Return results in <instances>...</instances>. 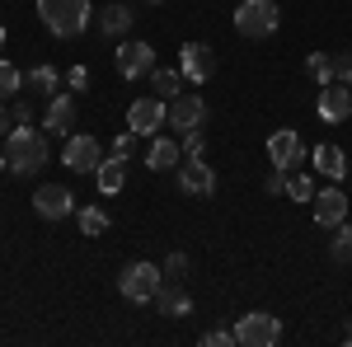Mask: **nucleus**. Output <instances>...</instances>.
Returning <instances> with one entry per match:
<instances>
[{"instance_id":"1a4fd4ad","label":"nucleus","mask_w":352,"mask_h":347,"mask_svg":"<svg viewBox=\"0 0 352 347\" xmlns=\"http://www.w3.org/2000/svg\"><path fill=\"white\" fill-rule=\"evenodd\" d=\"M315 113H320V122H329V127L348 122V117H352V85H338V80L320 85V99H315Z\"/></svg>"},{"instance_id":"58836bf2","label":"nucleus","mask_w":352,"mask_h":347,"mask_svg":"<svg viewBox=\"0 0 352 347\" xmlns=\"http://www.w3.org/2000/svg\"><path fill=\"white\" fill-rule=\"evenodd\" d=\"M348 347H352V315H348Z\"/></svg>"},{"instance_id":"ddd939ff","label":"nucleus","mask_w":352,"mask_h":347,"mask_svg":"<svg viewBox=\"0 0 352 347\" xmlns=\"http://www.w3.org/2000/svg\"><path fill=\"white\" fill-rule=\"evenodd\" d=\"M76 113H80V104H76V89L52 94V99H47V108H43V127H47L52 136H71V127H76Z\"/></svg>"},{"instance_id":"e433bc0d","label":"nucleus","mask_w":352,"mask_h":347,"mask_svg":"<svg viewBox=\"0 0 352 347\" xmlns=\"http://www.w3.org/2000/svg\"><path fill=\"white\" fill-rule=\"evenodd\" d=\"M10 132H14V113L0 104V136H10Z\"/></svg>"},{"instance_id":"7ed1b4c3","label":"nucleus","mask_w":352,"mask_h":347,"mask_svg":"<svg viewBox=\"0 0 352 347\" xmlns=\"http://www.w3.org/2000/svg\"><path fill=\"white\" fill-rule=\"evenodd\" d=\"M282 28V10H277V0H240V10H235V33L240 38H272Z\"/></svg>"},{"instance_id":"393cba45","label":"nucleus","mask_w":352,"mask_h":347,"mask_svg":"<svg viewBox=\"0 0 352 347\" xmlns=\"http://www.w3.org/2000/svg\"><path fill=\"white\" fill-rule=\"evenodd\" d=\"M146 80H151V89H160V99H174V94H184V89H179V85H184V71H160V66H155Z\"/></svg>"},{"instance_id":"412c9836","label":"nucleus","mask_w":352,"mask_h":347,"mask_svg":"<svg viewBox=\"0 0 352 347\" xmlns=\"http://www.w3.org/2000/svg\"><path fill=\"white\" fill-rule=\"evenodd\" d=\"M315 169L324 174V179H343L348 174V155H343V146H333V141H324V146H315Z\"/></svg>"},{"instance_id":"2f4dec72","label":"nucleus","mask_w":352,"mask_h":347,"mask_svg":"<svg viewBox=\"0 0 352 347\" xmlns=\"http://www.w3.org/2000/svg\"><path fill=\"white\" fill-rule=\"evenodd\" d=\"M202 343H207V347H230V343H235V328H207Z\"/></svg>"},{"instance_id":"f704fd0d","label":"nucleus","mask_w":352,"mask_h":347,"mask_svg":"<svg viewBox=\"0 0 352 347\" xmlns=\"http://www.w3.org/2000/svg\"><path fill=\"white\" fill-rule=\"evenodd\" d=\"M263 188H268V192H287V169H277V164H272V174L263 179Z\"/></svg>"},{"instance_id":"2eb2a0df","label":"nucleus","mask_w":352,"mask_h":347,"mask_svg":"<svg viewBox=\"0 0 352 347\" xmlns=\"http://www.w3.org/2000/svg\"><path fill=\"white\" fill-rule=\"evenodd\" d=\"M268 160L277 164V169H296V164L305 160V141H300L292 127H277V132L268 136Z\"/></svg>"},{"instance_id":"c9c22d12","label":"nucleus","mask_w":352,"mask_h":347,"mask_svg":"<svg viewBox=\"0 0 352 347\" xmlns=\"http://www.w3.org/2000/svg\"><path fill=\"white\" fill-rule=\"evenodd\" d=\"M10 113H14V122L24 127L28 117H33V104H28V99H14V108H10Z\"/></svg>"},{"instance_id":"4468645a","label":"nucleus","mask_w":352,"mask_h":347,"mask_svg":"<svg viewBox=\"0 0 352 347\" xmlns=\"http://www.w3.org/2000/svg\"><path fill=\"white\" fill-rule=\"evenodd\" d=\"M310 207H315V225H320V230H333V225L348 221V192H343V188H320Z\"/></svg>"},{"instance_id":"f8f14e48","label":"nucleus","mask_w":352,"mask_h":347,"mask_svg":"<svg viewBox=\"0 0 352 347\" xmlns=\"http://www.w3.org/2000/svg\"><path fill=\"white\" fill-rule=\"evenodd\" d=\"M179 188L188 192V197H212L217 192V169L207 164V155H197V160H184L179 169Z\"/></svg>"},{"instance_id":"7c9ffc66","label":"nucleus","mask_w":352,"mask_h":347,"mask_svg":"<svg viewBox=\"0 0 352 347\" xmlns=\"http://www.w3.org/2000/svg\"><path fill=\"white\" fill-rule=\"evenodd\" d=\"M333 80L352 85V52H333Z\"/></svg>"},{"instance_id":"a878e982","label":"nucleus","mask_w":352,"mask_h":347,"mask_svg":"<svg viewBox=\"0 0 352 347\" xmlns=\"http://www.w3.org/2000/svg\"><path fill=\"white\" fill-rule=\"evenodd\" d=\"M305 76L315 85H329L333 80V52H310L305 56Z\"/></svg>"},{"instance_id":"4be33fe9","label":"nucleus","mask_w":352,"mask_h":347,"mask_svg":"<svg viewBox=\"0 0 352 347\" xmlns=\"http://www.w3.org/2000/svg\"><path fill=\"white\" fill-rule=\"evenodd\" d=\"M56 85H61V71H56V66H33V71H24V89L43 94V99H52Z\"/></svg>"},{"instance_id":"0eeeda50","label":"nucleus","mask_w":352,"mask_h":347,"mask_svg":"<svg viewBox=\"0 0 352 347\" xmlns=\"http://www.w3.org/2000/svg\"><path fill=\"white\" fill-rule=\"evenodd\" d=\"M127 127H132L136 136H160L164 127H169V99H160V94H141V99L127 108Z\"/></svg>"},{"instance_id":"20e7f679","label":"nucleus","mask_w":352,"mask_h":347,"mask_svg":"<svg viewBox=\"0 0 352 347\" xmlns=\"http://www.w3.org/2000/svg\"><path fill=\"white\" fill-rule=\"evenodd\" d=\"M164 287V267L155 263H127L122 267V277H118V291H122V300H132V305H151L155 295H160Z\"/></svg>"},{"instance_id":"c756f323","label":"nucleus","mask_w":352,"mask_h":347,"mask_svg":"<svg viewBox=\"0 0 352 347\" xmlns=\"http://www.w3.org/2000/svg\"><path fill=\"white\" fill-rule=\"evenodd\" d=\"M188 277V254H169L164 258V282H184Z\"/></svg>"},{"instance_id":"b1692460","label":"nucleus","mask_w":352,"mask_h":347,"mask_svg":"<svg viewBox=\"0 0 352 347\" xmlns=\"http://www.w3.org/2000/svg\"><path fill=\"white\" fill-rule=\"evenodd\" d=\"M329 258L338 267H352V225H333V240H329Z\"/></svg>"},{"instance_id":"bb28decb","label":"nucleus","mask_w":352,"mask_h":347,"mask_svg":"<svg viewBox=\"0 0 352 347\" xmlns=\"http://www.w3.org/2000/svg\"><path fill=\"white\" fill-rule=\"evenodd\" d=\"M19 89H24V71H19L14 61H0V104H5V99H14Z\"/></svg>"},{"instance_id":"ea45409f","label":"nucleus","mask_w":352,"mask_h":347,"mask_svg":"<svg viewBox=\"0 0 352 347\" xmlns=\"http://www.w3.org/2000/svg\"><path fill=\"white\" fill-rule=\"evenodd\" d=\"M0 47H5V24H0Z\"/></svg>"},{"instance_id":"5701e85b","label":"nucleus","mask_w":352,"mask_h":347,"mask_svg":"<svg viewBox=\"0 0 352 347\" xmlns=\"http://www.w3.org/2000/svg\"><path fill=\"white\" fill-rule=\"evenodd\" d=\"M76 221H80L85 240H94V235H104V230L113 225V221H109V212H104V207H94V202H89V207H76Z\"/></svg>"},{"instance_id":"39448f33","label":"nucleus","mask_w":352,"mask_h":347,"mask_svg":"<svg viewBox=\"0 0 352 347\" xmlns=\"http://www.w3.org/2000/svg\"><path fill=\"white\" fill-rule=\"evenodd\" d=\"M277 338H282V320L268 315V310H249L235 324V343L240 347H277Z\"/></svg>"},{"instance_id":"dca6fc26","label":"nucleus","mask_w":352,"mask_h":347,"mask_svg":"<svg viewBox=\"0 0 352 347\" xmlns=\"http://www.w3.org/2000/svg\"><path fill=\"white\" fill-rule=\"evenodd\" d=\"M202 122H207L202 94H174V99H169V127H174V132H192V127H202Z\"/></svg>"},{"instance_id":"c85d7f7f","label":"nucleus","mask_w":352,"mask_h":347,"mask_svg":"<svg viewBox=\"0 0 352 347\" xmlns=\"http://www.w3.org/2000/svg\"><path fill=\"white\" fill-rule=\"evenodd\" d=\"M184 160H197V155H207V136H202V127H192V132H184Z\"/></svg>"},{"instance_id":"f03ea898","label":"nucleus","mask_w":352,"mask_h":347,"mask_svg":"<svg viewBox=\"0 0 352 347\" xmlns=\"http://www.w3.org/2000/svg\"><path fill=\"white\" fill-rule=\"evenodd\" d=\"M89 0H38V19L52 28V38H76L89 24Z\"/></svg>"},{"instance_id":"f3484780","label":"nucleus","mask_w":352,"mask_h":347,"mask_svg":"<svg viewBox=\"0 0 352 347\" xmlns=\"http://www.w3.org/2000/svg\"><path fill=\"white\" fill-rule=\"evenodd\" d=\"M179 164H184V146H179V141H169V136H151V150H146V169L164 174V169H179Z\"/></svg>"},{"instance_id":"423d86ee","label":"nucleus","mask_w":352,"mask_h":347,"mask_svg":"<svg viewBox=\"0 0 352 347\" xmlns=\"http://www.w3.org/2000/svg\"><path fill=\"white\" fill-rule=\"evenodd\" d=\"M113 66H118L122 80H141V76L155 71V47H151L146 38H122L118 52H113Z\"/></svg>"},{"instance_id":"a211bd4d","label":"nucleus","mask_w":352,"mask_h":347,"mask_svg":"<svg viewBox=\"0 0 352 347\" xmlns=\"http://www.w3.org/2000/svg\"><path fill=\"white\" fill-rule=\"evenodd\" d=\"M155 305H160V315H169V320H184V315H192V295L184 282H164L160 295H155Z\"/></svg>"},{"instance_id":"6ab92c4d","label":"nucleus","mask_w":352,"mask_h":347,"mask_svg":"<svg viewBox=\"0 0 352 347\" xmlns=\"http://www.w3.org/2000/svg\"><path fill=\"white\" fill-rule=\"evenodd\" d=\"M94 183H99V192H104V197H113V192H122V188H127V160H122V155H109V160L99 164Z\"/></svg>"},{"instance_id":"9b49d317","label":"nucleus","mask_w":352,"mask_h":347,"mask_svg":"<svg viewBox=\"0 0 352 347\" xmlns=\"http://www.w3.org/2000/svg\"><path fill=\"white\" fill-rule=\"evenodd\" d=\"M179 71H184V80L207 85L217 76V52H212L207 43H184V47H179Z\"/></svg>"},{"instance_id":"f257e3e1","label":"nucleus","mask_w":352,"mask_h":347,"mask_svg":"<svg viewBox=\"0 0 352 347\" xmlns=\"http://www.w3.org/2000/svg\"><path fill=\"white\" fill-rule=\"evenodd\" d=\"M5 155H10V169L28 179V174H38L47 155H52V146H47V132H38V127H14V132L5 136Z\"/></svg>"},{"instance_id":"473e14b6","label":"nucleus","mask_w":352,"mask_h":347,"mask_svg":"<svg viewBox=\"0 0 352 347\" xmlns=\"http://www.w3.org/2000/svg\"><path fill=\"white\" fill-rule=\"evenodd\" d=\"M132 150H136V132L127 127V132H122L118 141H113V155H122V160H132Z\"/></svg>"},{"instance_id":"cd10ccee","label":"nucleus","mask_w":352,"mask_h":347,"mask_svg":"<svg viewBox=\"0 0 352 347\" xmlns=\"http://www.w3.org/2000/svg\"><path fill=\"white\" fill-rule=\"evenodd\" d=\"M287 197H292V202H315V183H310L305 174H292V169H287Z\"/></svg>"},{"instance_id":"4c0bfd02","label":"nucleus","mask_w":352,"mask_h":347,"mask_svg":"<svg viewBox=\"0 0 352 347\" xmlns=\"http://www.w3.org/2000/svg\"><path fill=\"white\" fill-rule=\"evenodd\" d=\"M0 169H10V155H5V146H0Z\"/></svg>"},{"instance_id":"6e6552de","label":"nucleus","mask_w":352,"mask_h":347,"mask_svg":"<svg viewBox=\"0 0 352 347\" xmlns=\"http://www.w3.org/2000/svg\"><path fill=\"white\" fill-rule=\"evenodd\" d=\"M104 160H109V155H104V146H99L89 132H71V136H66L61 164H66L71 174H99V164H104Z\"/></svg>"},{"instance_id":"72a5a7b5","label":"nucleus","mask_w":352,"mask_h":347,"mask_svg":"<svg viewBox=\"0 0 352 347\" xmlns=\"http://www.w3.org/2000/svg\"><path fill=\"white\" fill-rule=\"evenodd\" d=\"M66 85H71L76 94H80V89H89V66H71V71H66Z\"/></svg>"},{"instance_id":"9d476101","label":"nucleus","mask_w":352,"mask_h":347,"mask_svg":"<svg viewBox=\"0 0 352 347\" xmlns=\"http://www.w3.org/2000/svg\"><path fill=\"white\" fill-rule=\"evenodd\" d=\"M33 212L43 221H66V216H76V192L66 183H43L33 192Z\"/></svg>"},{"instance_id":"aec40b11","label":"nucleus","mask_w":352,"mask_h":347,"mask_svg":"<svg viewBox=\"0 0 352 347\" xmlns=\"http://www.w3.org/2000/svg\"><path fill=\"white\" fill-rule=\"evenodd\" d=\"M132 19H136V14L122 5V0H113V5L99 10V28H104L109 38H127V33H132Z\"/></svg>"}]
</instances>
